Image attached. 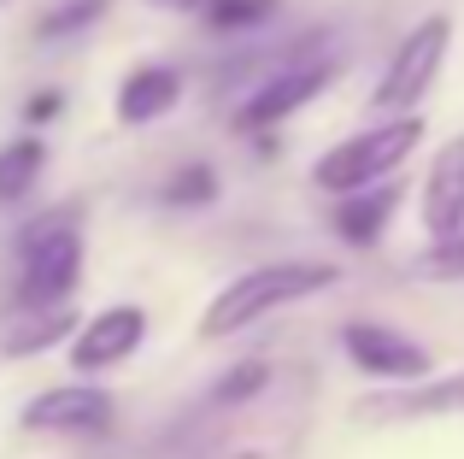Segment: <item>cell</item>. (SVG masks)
Instances as JSON below:
<instances>
[{
    "mask_svg": "<svg viewBox=\"0 0 464 459\" xmlns=\"http://www.w3.org/2000/svg\"><path fill=\"white\" fill-rule=\"evenodd\" d=\"M447 47H453V18H447V12H430V18L394 47L371 106L376 112H418V101L435 89V77H441V65H447Z\"/></svg>",
    "mask_w": 464,
    "mask_h": 459,
    "instance_id": "obj_4",
    "label": "cell"
},
{
    "mask_svg": "<svg viewBox=\"0 0 464 459\" xmlns=\"http://www.w3.org/2000/svg\"><path fill=\"white\" fill-rule=\"evenodd\" d=\"M0 6H6V0H0Z\"/></svg>",
    "mask_w": 464,
    "mask_h": 459,
    "instance_id": "obj_22",
    "label": "cell"
},
{
    "mask_svg": "<svg viewBox=\"0 0 464 459\" xmlns=\"http://www.w3.org/2000/svg\"><path fill=\"white\" fill-rule=\"evenodd\" d=\"M47 112H59V94H35L30 101V118H47Z\"/></svg>",
    "mask_w": 464,
    "mask_h": 459,
    "instance_id": "obj_21",
    "label": "cell"
},
{
    "mask_svg": "<svg viewBox=\"0 0 464 459\" xmlns=\"http://www.w3.org/2000/svg\"><path fill=\"white\" fill-rule=\"evenodd\" d=\"M329 83H335V65H329V59H312V65H288V71H276V77H265L259 89L241 101L236 124H241V130H276L283 118H295L306 101H317Z\"/></svg>",
    "mask_w": 464,
    "mask_h": 459,
    "instance_id": "obj_9",
    "label": "cell"
},
{
    "mask_svg": "<svg viewBox=\"0 0 464 459\" xmlns=\"http://www.w3.org/2000/svg\"><path fill=\"white\" fill-rule=\"evenodd\" d=\"M71 330H77V312H71L65 300H53V307H12V324L0 330V354L6 359L47 354V347L65 342Z\"/></svg>",
    "mask_w": 464,
    "mask_h": 459,
    "instance_id": "obj_12",
    "label": "cell"
},
{
    "mask_svg": "<svg viewBox=\"0 0 464 459\" xmlns=\"http://www.w3.org/2000/svg\"><path fill=\"white\" fill-rule=\"evenodd\" d=\"M411 277L418 283H464V230L430 236V248L411 259Z\"/></svg>",
    "mask_w": 464,
    "mask_h": 459,
    "instance_id": "obj_15",
    "label": "cell"
},
{
    "mask_svg": "<svg viewBox=\"0 0 464 459\" xmlns=\"http://www.w3.org/2000/svg\"><path fill=\"white\" fill-rule=\"evenodd\" d=\"M341 354H347L353 371H364V377H376V383H411V377H430L435 371L430 347L411 342L394 324H376V318L341 324Z\"/></svg>",
    "mask_w": 464,
    "mask_h": 459,
    "instance_id": "obj_5",
    "label": "cell"
},
{
    "mask_svg": "<svg viewBox=\"0 0 464 459\" xmlns=\"http://www.w3.org/2000/svg\"><path fill=\"white\" fill-rule=\"evenodd\" d=\"M394 207H400V183H388V177L371 183V189H353L335 207V236L347 241V248H371V241H382Z\"/></svg>",
    "mask_w": 464,
    "mask_h": 459,
    "instance_id": "obj_13",
    "label": "cell"
},
{
    "mask_svg": "<svg viewBox=\"0 0 464 459\" xmlns=\"http://www.w3.org/2000/svg\"><path fill=\"white\" fill-rule=\"evenodd\" d=\"M212 195H218L212 165H188V171H177V177L165 183V200H170V207H206Z\"/></svg>",
    "mask_w": 464,
    "mask_h": 459,
    "instance_id": "obj_18",
    "label": "cell"
},
{
    "mask_svg": "<svg viewBox=\"0 0 464 459\" xmlns=\"http://www.w3.org/2000/svg\"><path fill=\"white\" fill-rule=\"evenodd\" d=\"M265 377H271V366H259V359H247V366H236V371H229V377H224V383L212 389V401H218V406H236V401H247V395L259 389Z\"/></svg>",
    "mask_w": 464,
    "mask_h": 459,
    "instance_id": "obj_19",
    "label": "cell"
},
{
    "mask_svg": "<svg viewBox=\"0 0 464 459\" xmlns=\"http://www.w3.org/2000/svg\"><path fill=\"white\" fill-rule=\"evenodd\" d=\"M94 18H106V0H65V6L42 12L35 35H42V42H59V35H77V30H89Z\"/></svg>",
    "mask_w": 464,
    "mask_h": 459,
    "instance_id": "obj_16",
    "label": "cell"
},
{
    "mask_svg": "<svg viewBox=\"0 0 464 459\" xmlns=\"http://www.w3.org/2000/svg\"><path fill=\"white\" fill-rule=\"evenodd\" d=\"M271 12H276V0H212L200 18L212 30H247V24H265Z\"/></svg>",
    "mask_w": 464,
    "mask_h": 459,
    "instance_id": "obj_17",
    "label": "cell"
},
{
    "mask_svg": "<svg viewBox=\"0 0 464 459\" xmlns=\"http://www.w3.org/2000/svg\"><path fill=\"white\" fill-rule=\"evenodd\" d=\"M341 283V265L335 259H271V265H253V271L229 277L200 312V336L206 342H229V336L253 330L259 318L283 307H300V300L324 295V288Z\"/></svg>",
    "mask_w": 464,
    "mask_h": 459,
    "instance_id": "obj_1",
    "label": "cell"
},
{
    "mask_svg": "<svg viewBox=\"0 0 464 459\" xmlns=\"http://www.w3.org/2000/svg\"><path fill=\"white\" fill-rule=\"evenodd\" d=\"M418 142H423V118L418 112H388L382 124H371V130H359V136L335 142V148L312 165V183L324 189V195L371 189V183H382V177H394L400 165L418 153Z\"/></svg>",
    "mask_w": 464,
    "mask_h": 459,
    "instance_id": "obj_2",
    "label": "cell"
},
{
    "mask_svg": "<svg viewBox=\"0 0 464 459\" xmlns=\"http://www.w3.org/2000/svg\"><path fill=\"white\" fill-rule=\"evenodd\" d=\"M18 425L42 430V436H106L112 430V395L101 383H59V389H42L35 401H24Z\"/></svg>",
    "mask_w": 464,
    "mask_h": 459,
    "instance_id": "obj_6",
    "label": "cell"
},
{
    "mask_svg": "<svg viewBox=\"0 0 464 459\" xmlns=\"http://www.w3.org/2000/svg\"><path fill=\"white\" fill-rule=\"evenodd\" d=\"M182 101V71L170 65H136L118 83V124H153Z\"/></svg>",
    "mask_w": 464,
    "mask_h": 459,
    "instance_id": "obj_11",
    "label": "cell"
},
{
    "mask_svg": "<svg viewBox=\"0 0 464 459\" xmlns=\"http://www.w3.org/2000/svg\"><path fill=\"white\" fill-rule=\"evenodd\" d=\"M47 165V148L35 136H12L6 148H0V207H12V200H24L35 189V177H42Z\"/></svg>",
    "mask_w": 464,
    "mask_h": 459,
    "instance_id": "obj_14",
    "label": "cell"
},
{
    "mask_svg": "<svg viewBox=\"0 0 464 459\" xmlns=\"http://www.w3.org/2000/svg\"><path fill=\"white\" fill-rule=\"evenodd\" d=\"M359 425H430V418H464V371H447V377H411L406 389L394 395H371L359 406Z\"/></svg>",
    "mask_w": 464,
    "mask_h": 459,
    "instance_id": "obj_8",
    "label": "cell"
},
{
    "mask_svg": "<svg viewBox=\"0 0 464 459\" xmlns=\"http://www.w3.org/2000/svg\"><path fill=\"white\" fill-rule=\"evenodd\" d=\"M141 342H148V307L118 300V307H101L89 324L71 330V366L82 377H94V371H112L130 354H141Z\"/></svg>",
    "mask_w": 464,
    "mask_h": 459,
    "instance_id": "obj_7",
    "label": "cell"
},
{
    "mask_svg": "<svg viewBox=\"0 0 464 459\" xmlns=\"http://www.w3.org/2000/svg\"><path fill=\"white\" fill-rule=\"evenodd\" d=\"M423 230L430 236H447V230H464V136L441 142L430 160V177H423Z\"/></svg>",
    "mask_w": 464,
    "mask_h": 459,
    "instance_id": "obj_10",
    "label": "cell"
},
{
    "mask_svg": "<svg viewBox=\"0 0 464 459\" xmlns=\"http://www.w3.org/2000/svg\"><path fill=\"white\" fill-rule=\"evenodd\" d=\"M148 6H159V12H182V18H200L212 0H148Z\"/></svg>",
    "mask_w": 464,
    "mask_h": 459,
    "instance_id": "obj_20",
    "label": "cell"
},
{
    "mask_svg": "<svg viewBox=\"0 0 464 459\" xmlns=\"http://www.w3.org/2000/svg\"><path fill=\"white\" fill-rule=\"evenodd\" d=\"M77 283H82V230L71 219L35 224L18 248V288H12V300L18 307H53Z\"/></svg>",
    "mask_w": 464,
    "mask_h": 459,
    "instance_id": "obj_3",
    "label": "cell"
}]
</instances>
